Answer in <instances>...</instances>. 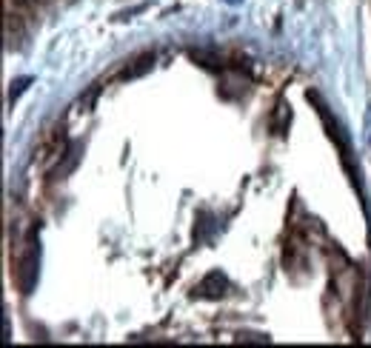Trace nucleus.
<instances>
[{"mask_svg":"<svg viewBox=\"0 0 371 348\" xmlns=\"http://www.w3.org/2000/svg\"><path fill=\"white\" fill-rule=\"evenodd\" d=\"M226 288H229V280L220 272H212V274L203 277V283L197 288V297H203V300H217V297L226 294Z\"/></svg>","mask_w":371,"mask_h":348,"instance_id":"obj_2","label":"nucleus"},{"mask_svg":"<svg viewBox=\"0 0 371 348\" xmlns=\"http://www.w3.org/2000/svg\"><path fill=\"white\" fill-rule=\"evenodd\" d=\"M15 4H20V6H34V4H40V0H15Z\"/></svg>","mask_w":371,"mask_h":348,"instance_id":"obj_8","label":"nucleus"},{"mask_svg":"<svg viewBox=\"0 0 371 348\" xmlns=\"http://www.w3.org/2000/svg\"><path fill=\"white\" fill-rule=\"evenodd\" d=\"M4 342H12V328H9V317H4Z\"/></svg>","mask_w":371,"mask_h":348,"instance_id":"obj_7","label":"nucleus"},{"mask_svg":"<svg viewBox=\"0 0 371 348\" xmlns=\"http://www.w3.org/2000/svg\"><path fill=\"white\" fill-rule=\"evenodd\" d=\"M29 83H32V77H18L15 83H12V92H9V103H15L26 89H29Z\"/></svg>","mask_w":371,"mask_h":348,"instance_id":"obj_5","label":"nucleus"},{"mask_svg":"<svg viewBox=\"0 0 371 348\" xmlns=\"http://www.w3.org/2000/svg\"><path fill=\"white\" fill-rule=\"evenodd\" d=\"M154 69V55L151 52H146V55H140V58H135L126 69L120 72V80H137V77H143V74H149Z\"/></svg>","mask_w":371,"mask_h":348,"instance_id":"obj_3","label":"nucleus"},{"mask_svg":"<svg viewBox=\"0 0 371 348\" xmlns=\"http://www.w3.org/2000/svg\"><path fill=\"white\" fill-rule=\"evenodd\" d=\"M226 4H231V6H237V4H243V0H226Z\"/></svg>","mask_w":371,"mask_h":348,"instance_id":"obj_9","label":"nucleus"},{"mask_svg":"<svg viewBox=\"0 0 371 348\" xmlns=\"http://www.w3.org/2000/svg\"><path fill=\"white\" fill-rule=\"evenodd\" d=\"M237 342H257V345H266L269 337H266V334H249V331L243 334V331H240V334H237Z\"/></svg>","mask_w":371,"mask_h":348,"instance_id":"obj_6","label":"nucleus"},{"mask_svg":"<svg viewBox=\"0 0 371 348\" xmlns=\"http://www.w3.org/2000/svg\"><path fill=\"white\" fill-rule=\"evenodd\" d=\"M80 152H83V143H72V146H69V152L63 154V163L52 171L55 180H58V178H66L69 171H74V166H77V160H80Z\"/></svg>","mask_w":371,"mask_h":348,"instance_id":"obj_4","label":"nucleus"},{"mask_svg":"<svg viewBox=\"0 0 371 348\" xmlns=\"http://www.w3.org/2000/svg\"><path fill=\"white\" fill-rule=\"evenodd\" d=\"M37 269H40V243H37V229H32L26 237L23 257L18 263V286L23 294H32V288L37 286Z\"/></svg>","mask_w":371,"mask_h":348,"instance_id":"obj_1","label":"nucleus"}]
</instances>
